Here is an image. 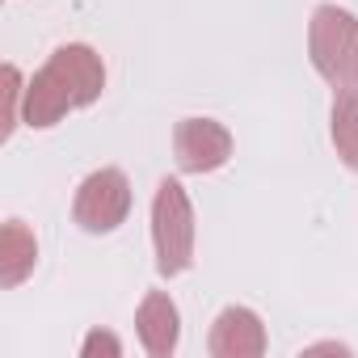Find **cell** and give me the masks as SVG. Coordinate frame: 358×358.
Here are the masks:
<instances>
[{
	"mask_svg": "<svg viewBox=\"0 0 358 358\" xmlns=\"http://www.w3.org/2000/svg\"><path fill=\"white\" fill-rule=\"evenodd\" d=\"M101 89H106V64H101V55L93 47H85V43H64L30 76L22 122L34 127V131H47L59 118H68L72 110L93 106L101 97Z\"/></svg>",
	"mask_w": 358,
	"mask_h": 358,
	"instance_id": "1",
	"label": "cell"
},
{
	"mask_svg": "<svg viewBox=\"0 0 358 358\" xmlns=\"http://www.w3.org/2000/svg\"><path fill=\"white\" fill-rule=\"evenodd\" d=\"M152 249L156 270L164 278H177L194 266V207L177 177H164L152 199Z\"/></svg>",
	"mask_w": 358,
	"mask_h": 358,
	"instance_id": "2",
	"label": "cell"
},
{
	"mask_svg": "<svg viewBox=\"0 0 358 358\" xmlns=\"http://www.w3.org/2000/svg\"><path fill=\"white\" fill-rule=\"evenodd\" d=\"M354 51H358V17L337 5H316L308 22V55L312 68L333 85H354Z\"/></svg>",
	"mask_w": 358,
	"mask_h": 358,
	"instance_id": "3",
	"label": "cell"
},
{
	"mask_svg": "<svg viewBox=\"0 0 358 358\" xmlns=\"http://www.w3.org/2000/svg\"><path fill=\"white\" fill-rule=\"evenodd\" d=\"M131 215V182L122 169H97L76 186L72 199V220L89 232V236H106L118 224H127Z\"/></svg>",
	"mask_w": 358,
	"mask_h": 358,
	"instance_id": "4",
	"label": "cell"
},
{
	"mask_svg": "<svg viewBox=\"0 0 358 358\" xmlns=\"http://www.w3.org/2000/svg\"><path fill=\"white\" fill-rule=\"evenodd\" d=\"M173 156L182 173H215L232 160V131L215 118H182L173 131Z\"/></svg>",
	"mask_w": 358,
	"mask_h": 358,
	"instance_id": "5",
	"label": "cell"
},
{
	"mask_svg": "<svg viewBox=\"0 0 358 358\" xmlns=\"http://www.w3.org/2000/svg\"><path fill=\"white\" fill-rule=\"evenodd\" d=\"M207 350L215 358H262L266 354V324L253 308H224L211 324V337H207Z\"/></svg>",
	"mask_w": 358,
	"mask_h": 358,
	"instance_id": "6",
	"label": "cell"
},
{
	"mask_svg": "<svg viewBox=\"0 0 358 358\" xmlns=\"http://www.w3.org/2000/svg\"><path fill=\"white\" fill-rule=\"evenodd\" d=\"M135 329L152 358H169L177 354V341H182V312H177V303L164 291H148L135 312Z\"/></svg>",
	"mask_w": 358,
	"mask_h": 358,
	"instance_id": "7",
	"label": "cell"
},
{
	"mask_svg": "<svg viewBox=\"0 0 358 358\" xmlns=\"http://www.w3.org/2000/svg\"><path fill=\"white\" fill-rule=\"evenodd\" d=\"M38 262V241L22 220H9L5 232H0V282L5 287H22L34 274Z\"/></svg>",
	"mask_w": 358,
	"mask_h": 358,
	"instance_id": "8",
	"label": "cell"
},
{
	"mask_svg": "<svg viewBox=\"0 0 358 358\" xmlns=\"http://www.w3.org/2000/svg\"><path fill=\"white\" fill-rule=\"evenodd\" d=\"M329 135L345 169L358 173V85L333 89V114H329Z\"/></svg>",
	"mask_w": 358,
	"mask_h": 358,
	"instance_id": "9",
	"label": "cell"
},
{
	"mask_svg": "<svg viewBox=\"0 0 358 358\" xmlns=\"http://www.w3.org/2000/svg\"><path fill=\"white\" fill-rule=\"evenodd\" d=\"M17 106H26V85H22V72L13 68V64H5V139L17 131V122H22V110Z\"/></svg>",
	"mask_w": 358,
	"mask_h": 358,
	"instance_id": "10",
	"label": "cell"
},
{
	"mask_svg": "<svg viewBox=\"0 0 358 358\" xmlns=\"http://www.w3.org/2000/svg\"><path fill=\"white\" fill-rule=\"evenodd\" d=\"M80 354H85V358H93V354H110V358H118V354H122V341H118L110 329H93V333L85 337Z\"/></svg>",
	"mask_w": 358,
	"mask_h": 358,
	"instance_id": "11",
	"label": "cell"
},
{
	"mask_svg": "<svg viewBox=\"0 0 358 358\" xmlns=\"http://www.w3.org/2000/svg\"><path fill=\"white\" fill-rule=\"evenodd\" d=\"M354 85H358V51H354Z\"/></svg>",
	"mask_w": 358,
	"mask_h": 358,
	"instance_id": "12",
	"label": "cell"
}]
</instances>
